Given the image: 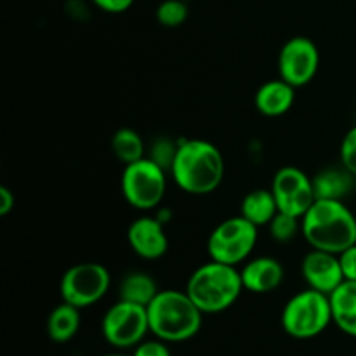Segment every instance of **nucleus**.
<instances>
[{
  "instance_id": "18",
  "label": "nucleus",
  "mask_w": 356,
  "mask_h": 356,
  "mask_svg": "<svg viewBox=\"0 0 356 356\" xmlns=\"http://www.w3.org/2000/svg\"><path fill=\"white\" fill-rule=\"evenodd\" d=\"M80 329V309L63 301L47 318V336L52 343L65 344L76 336Z\"/></svg>"
},
{
  "instance_id": "2",
  "label": "nucleus",
  "mask_w": 356,
  "mask_h": 356,
  "mask_svg": "<svg viewBox=\"0 0 356 356\" xmlns=\"http://www.w3.org/2000/svg\"><path fill=\"white\" fill-rule=\"evenodd\" d=\"M312 249L341 254L356 243V218L343 200H316L301 219Z\"/></svg>"
},
{
  "instance_id": "19",
  "label": "nucleus",
  "mask_w": 356,
  "mask_h": 356,
  "mask_svg": "<svg viewBox=\"0 0 356 356\" xmlns=\"http://www.w3.org/2000/svg\"><path fill=\"white\" fill-rule=\"evenodd\" d=\"M278 214V205L271 190H254L247 193L242 200L240 216L250 221L252 225L268 226Z\"/></svg>"
},
{
  "instance_id": "13",
  "label": "nucleus",
  "mask_w": 356,
  "mask_h": 356,
  "mask_svg": "<svg viewBox=\"0 0 356 356\" xmlns=\"http://www.w3.org/2000/svg\"><path fill=\"white\" fill-rule=\"evenodd\" d=\"M127 242L136 256L143 259H160L169 250V238L159 218L143 216L131 222L127 229Z\"/></svg>"
},
{
  "instance_id": "30",
  "label": "nucleus",
  "mask_w": 356,
  "mask_h": 356,
  "mask_svg": "<svg viewBox=\"0 0 356 356\" xmlns=\"http://www.w3.org/2000/svg\"><path fill=\"white\" fill-rule=\"evenodd\" d=\"M103 356H127V355H122V353H111V355H103Z\"/></svg>"
},
{
  "instance_id": "8",
  "label": "nucleus",
  "mask_w": 356,
  "mask_h": 356,
  "mask_svg": "<svg viewBox=\"0 0 356 356\" xmlns=\"http://www.w3.org/2000/svg\"><path fill=\"white\" fill-rule=\"evenodd\" d=\"M110 271L99 263H79L65 271L59 284L61 299L75 308H89L106 296Z\"/></svg>"
},
{
  "instance_id": "21",
  "label": "nucleus",
  "mask_w": 356,
  "mask_h": 356,
  "mask_svg": "<svg viewBox=\"0 0 356 356\" xmlns=\"http://www.w3.org/2000/svg\"><path fill=\"white\" fill-rule=\"evenodd\" d=\"M111 152L124 165L145 159V141L134 129L122 127L111 136Z\"/></svg>"
},
{
  "instance_id": "5",
  "label": "nucleus",
  "mask_w": 356,
  "mask_h": 356,
  "mask_svg": "<svg viewBox=\"0 0 356 356\" xmlns=\"http://www.w3.org/2000/svg\"><path fill=\"white\" fill-rule=\"evenodd\" d=\"M332 323L330 296L315 289L298 292L282 309V327L294 339H313Z\"/></svg>"
},
{
  "instance_id": "27",
  "label": "nucleus",
  "mask_w": 356,
  "mask_h": 356,
  "mask_svg": "<svg viewBox=\"0 0 356 356\" xmlns=\"http://www.w3.org/2000/svg\"><path fill=\"white\" fill-rule=\"evenodd\" d=\"M337 256H339L341 268H343L344 280L356 282V243L355 245H351L350 249L337 254Z\"/></svg>"
},
{
  "instance_id": "9",
  "label": "nucleus",
  "mask_w": 356,
  "mask_h": 356,
  "mask_svg": "<svg viewBox=\"0 0 356 356\" xmlns=\"http://www.w3.org/2000/svg\"><path fill=\"white\" fill-rule=\"evenodd\" d=\"M103 337L115 348H136L149 332V320L146 306L118 301L104 313L101 322Z\"/></svg>"
},
{
  "instance_id": "14",
  "label": "nucleus",
  "mask_w": 356,
  "mask_h": 356,
  "mask_svg": "<svg viewBox=\"0 0 356 356\" xmlns=\"http://www.w3.org/2000/svg\"><path fill=\"white\" fill-rule=\"evenodd\" d=\"M284 275L280 261L270 256L254 257L240 270L243 289L254 294H270L277 291L284 282Z\"/></svg>"
},
{
  "instance_id": "7",
  "label": "nucleus",
  "mask_w": 356,
  "mask_h": 356,
  "mask_svg": "<svg viewBox=\"0 0 356 356\" xmlns=\"http://www.w3.org/2000/svg\"><path fill=\"white\" fill-rule=\"evenodd\" d=\"M257 243V226L243 216L219 222L207 240V252L212 261L238 266L245 263Z\"/></svg>"
},
{
  "instance_id": "15",
  "label": "nucleus",
  "mask_w": 356,
  "mask_h": 356,
  "mask_svg": "<svg viewBox=\"0 0 356 356\" xmlns=\"http://www.w3.org/2000/svg\"><path fill=\"white\" fill-rule=\"evenodd\" d=\"M296 101V87L287 83L285 80L277 79L264 82L263 86L257 89L256 97H254V104H256L257 111L264 117H282L287 113L292 108Z\"/></svg>"
},
{
  "instance_id": "29",
  "label": "nucleus",
  "mask_w": 356,
  "mask_h": 356,
  "mask_svg": "<svg viewBox=\"0 0 356 356\" xmlns=\"http://www.w3.org/2000/svg\"><path fill=\"white\" fill-rule=\"evenodd\" d=\"M16 205V197H14L13 190L7 186H0V216H7L14 211Z\"/></svg>"
},
{
  "instance_id": "6",
  "label": "nucleus",
  "mask_w": 356,
  "mask_h": 356,
  "mask_svg": "<svg viewBox=\"0 0 356 356\" xmlns=\"http://www.w3.org/2000/svg\"><path fill=\"white\" fill-rule=\"evenodd\" d=\"M120 186L129 205L138 211H152L165 197L167 170L149 156H145L124 167Z\"/></svg>"
},
{
  "instance_id": "12",
  "label": "nucleus",
  "mask_w": 356,
  "mask_h": 356,
  "mask_svg": "<svg viewBox=\"0 0 356 356\" xmlns=\"http://www.w3.org/2000/svg\"><path fill=\"white\" fill-rule=\"evenodd\" d=\"M301 273L309 289L330 296L344 282L339 256L327 250L312 249L305 256Z\"/></svg>"
},
{
  "instance_id": "10",
  "label": "nucleus",
  "mask_w": 356,
  "mask_h": 356,
  "mask_svg": "<svg viewBox=\"0 0 356 356\" xmlns=\"http://www.w3.org/2000/svg\"><path fill=\"white\" fill-rule=\"evenodd\" d=\"M271 191L277 200L278 212L302 219L316 202L313 177L298 167H282L271 181Z\"/></svg>"
},
{
  "instance_id": "22",
  "label": "nucleus",
  "mask_w": 356,
  "mask_h": 356,
  "mask_svg": "<svg viewBox=\"0 0 356 356\" xmlns=\"http://www.w3.org/2000/svg\"><path fill=\"white\" fill-rule=\"evenodd\" d=\"M268 228H270V235L275 242L287 243L301 232V219L278 212L273 221L268 225Z\"/></svg>"
},
{
  "instance_id": "23",
  "label": "nucleus",
  "mask_w": 356,
  "mask_h": 356,
  "mask_svg": "<svg viewBox=\"0 0 356 356\" xmlns=\"http://www.w3.org/2000/svg\"><path fill=\"white\" fill-rule=\"evenodd\" d=\"M188 19V6L183 0H163L156 7V21L165 28H177Z\"/></svg>"
},
{
  "instance_id": "28",
  "label": "nucleus",
  "mask_w": 356,
  "mask_h": 356,
  "mask_svg": "<svg viewBox=\"0 0 356 356\" xmlns=\"http://www.w3.org/2000/svg\"><path fill=\"white\" fill-rule=\"evenodd\" d=\"M92 3L104 13L122 14L131 9L134 0H92Z\"/></svg>"
},
{
  "instance_id": "20",
  "label": "nucleus",
  "mask_w": 356,
  "mask_h": 356,
  "mask_svg": "<svg viewBox=\"0 0 356 356\" xmlns=\"http://www.w3.org/2000/svg\"><path fill=\"white\" fill-rule=\"evenodd\" d=\"M159 292L160 291L156 287L155 278L149 277L145 271L129 273L122 280L120 287H118V296H120L122 301L134 302V305L141 306H148Z\"/></svg>"
},
{
  "instance_id": "1",
  "label": "nucleus",
  "mask_w": 356,
  "mask_h": 356,
  "mask_svg": "<svg viewBox=\"0 0 356 356\" xmlns=\"http://www.w3.org/2000/svg\"><path fill=\"white\" fill-rule=\"evenodd\" d=\"M174 183L188 195H209L219 188L225 177L221 149L205 139H184L177 146L170 167Z\"/></svg>"
},
{
  "instance_id": "3",
  "label": "nucleus",
  "mask_w": 356,
  "mask_h": 356,
  "mask_svg": "<svg viewBox=\"0 0 356 356\" xmlns=\"http://www.w3.org/2000/svg\"><path fill=\"white\" fill-rule=\"evenodd\" d=\"M149 332L165 343H183L198 334L204 313L191 301L186 291H160L146 306Z\"/></svg>"
},
{
  "instance_id": "25",
  "label": "nucleus",
  "mask_w": 356,
  "mask_h": 356,
  "mask_svg": "<svg viewBox=\"0 0 356 356\" xmlns=\"http://www.w3.org/2000/svg\"><path fill=\"white\" fill-rule=\"evenodd\" d=\"M339 156L344 169L356 177V127L350 129V131L346 132V136L343 138Z\"/></svg>"
},
{
  "instance_id": "17",
  "label": "nucleus",
  "mask_w": 356,
  "mask_h": 356,
  "mask_svg": "<svg viewBox=\"0 0 356 356\" xmlns=\"http://www.w3.org/2000/svg\"><path fill=\"white\" fill-rule=\"evenodd\" d=\"M355 176L346 169H325L313 177L316 200H344L353 190Z\"/></svg>"
},
{
  "instance_id": "24",
  "label": "nucleus",
  "mask_w": 356,
  "mask_h": 356,
  "mask_svg": "<svg viewBox=\"0 0 356 356\" xmlns=\"http://www.w3.org/2000/svg\"><path fill=\"white\" fill-rule=\"evenodd\" d=\"M177 146H179V143H174L172 139L159 138V139H155V143H153L152 148H149L152 152H149V155H146V156H149L153 162H156L160 167H163L165 170H170L174 159H176Z\"/></svg>"
},
{
  "instance_id": "16",
  "label": "nucleus",
  "mask_w": 356,
  "mask_h": 356,
  "mask_svg": "<svg viewBox=\"0 0 356 356\" xmlns=\"http://www.w3.org/2000/svg\"><path fill=\"white\" fill-rule=\"evenodd\" d=\"M332 322L341 332L356 337V282L344 280L330 294Z\"/></svg>"
},
{
  "instance_id": "4",
  "label": "nucleus",
  "mask_w": 356,
  "mask_h": 356,
  "mask_svg": "<svg viewBox=\"0 0 356 356\" xmlns=\"http://www.w3.org/2000/svg\"><path fill=\"white\" fill-rule=\"evenodd\" d=\"M245 291L242 277L236 266L209 261L198 266L190 275L186 284V294L202 309V313L216 315L226 312L238 301Z\"/></svg>"
},
{
  "instance_id": "11",
  "label": "nucleus",
  "mask_w": 356,
  "mask_h": 356,
  "mask_svg": "<svg viewBox=\"0 0 356 356\" xmlns=\"http://www.w3.org/2000/svg\"><path fill=\"white\" fill-rule=\"evenodd\" d=\"M320 68V52L308 37H292L282 45L278 54L280 79L292 87H305L315 79Z\"/></svg>"
},
{
  "instance_id": "26",
  "label": "nucleus",
  "mask_w": 356,
  "mask_h": 356,
  "mask_svg": "<svg viewBox=\"0 0 356 356\" xmlns=\"http://www.w3.org/2000/svg\"><path fill=\"white\" fill-rule=\"evenodd\" d=\"M132 356H170V350L165 341H143L136 346L134 355Z\"/></svg>"
}]
</instances>
